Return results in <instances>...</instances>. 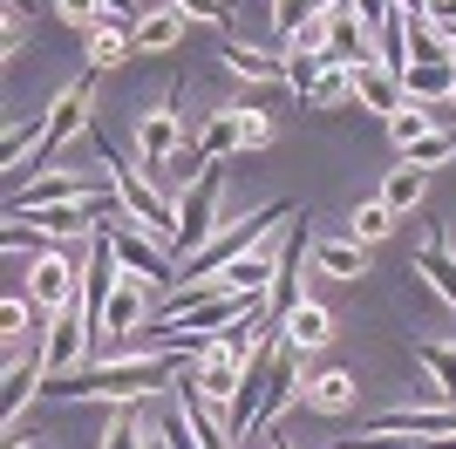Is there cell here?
Here are the masks:
<instances>
[{
	"label": "cell",
	"instance_id": "6da1fadb",
	"mask_svg": "<svg viewBox=\"0 0 456 449\" xmlns=\"http://www.w3.org/2000/svg\"><path fill=\"white\" fill-rule=\"evenodd\" d=\"M198 355H136V361H82L69 374H48L41 395L48 402H151L157 388H171L177 368Z\"/></svg>",
	"mask_w": 456,
	"mask_h": 449
},
{
	"label": "cell",
	"instance_id": "7a4b0ae2",
	"mask_svg": "<svg viewBox=\"0 0 456 449\" xmlns=\"http://www.w3.org/2000/svg\"><path fill=\"white\" fill-rule=\"evenodd\" d=\"M286 218H293V205H286V198H273V205L246 211V218H232L225 232H218V239H211L205 252L191 259V273H184V280H211V273H225L232 259H246L252 245H266V239H273V232H280Z\"/></svg>",
	"mask_w": 456,
	"mask_h": 449
},
{
	"label": "cell",
	"instance_id": "3957f363",
	"mask_svg": "<svg viewBox=\"0 0 456 449\" xmlns=\"http://www.w3.org/2000/svg\"><path fill=\"white\" fill-rule=\"evenodd\" d=\"M82 198H123V191H116L110 170H41L28 191H14V198H7V218L41 211V205H82Z\"/></svg>",
	"mask_w": 456,
	"mask_h": 449
},
{
	"label": "cell",
	"instance_id": "277c9868",
	"mask_svg": "<svg viewBox=\"0 0 456 449\" xmlns=\"http://www.w3.org/2000/svg\"><path fill=\"white\" fill-rule=\"evenodd\" d=\"M211 239H218V170H205V177L177 198V232H171V245H164V252L191 265Z\"/></svg>",
	"mask_w": 456,
	"mask_h": 449
},
{
	"label": "cell",
	"instance_id": "5b68a950",
	"mask_svg": "<svg viewBox=\"0 0 456 449\" xmlns=\"http://www.w3.org/2000/svg\"><path fill=\"white\" fill-rule=\"evenodd\" d=\"M102 239H110L116 265H123L130 280H143V286H164V280H171V265H177V259H171V252H164V245H157L151 232L130 218V211H116V218L102 224Z\"/></svg>",
	"mask_w": 456,
	"mask_h": 449
},
{
	"label": "cell",
	"instance_id": "8992f818",
	"mask_svg": "<svg viewBox=\"0 0 456 449\" xmlns=\"http://www.w3.org/2000/svg\"><path fill=\"white\" fill-rule=\"evenodd\" d=\"M177 102H184V82H177L171 95H164V110L136 116V150H143V164L164 170L184 143H198V130H184V116H177Z\"/></svg>",
	"mask_w": 456,
	"mask_h": 449
},
{
	"label": "cell",
	"instance_id": "52a82bcc",
	"mask_svg": "<svg viewBox=\"0 0 456 449\" xmlns=\"http://www.w3.org/2000/svg\"><path fill=\"white\" fill-rule=\"evenodd\" d=\"M246 340H205V355L191 361V368H198V388L211 395V402H218V409H232V395H239V381H246Z\"/></svg>",
	"mask_w": 456,
	"mask_h": 449
},
{
	"label": "cell",
	"instance_id": "ba28073f",
	"mask_svg": "<svg viewBox=\"0 0 456 449\" xmlns=\"http://www.w3.org/2000/svg\"><path fill=\"white\" fill-rule=\"evenodd\" d=\"M89 340H95V327H89V306H82V299H69V306H61V314L48 320V334H41V355H48V374H69V368H82Z\"/></svg>",
	"mask_w": 456,
	"mask_h": 449
},
{
	"label": "cell",
	"instance_id": "9c48e42d",
	"mask_svg": "<svg viewBox=\"0 0 456 449\" xmlns=\"http://www.w3.org/2000/svg\"><path fill=\"white\" fill-rule=\"evenodd\" d=\"M314 252V232H306V211H293V224H286V252H280V273H273V320H286L293 306H300V259Z\"/></svg>",
	"mask_w": 456,
	"mask_h": 449
},
{
	"label": "cell",
	"instance_id": "30bf717a",
	"mask_svg": "<svg viewBox=\"0 0 456 449\" xmlns=\"http://www.w3.org/2000/svg\"><path fill=\"white\" fill-rule=\"evenodd\" d=\"M354 102H362L368 116H395L402 102H409V89H402V75L388 69V61H362V69H354Z\"/></svg>",
	"mask_w": 456,
	"mask_h": 449
},
{
	"label": "cell",
	"instance_id": "8fae6325",
	"mask_svg": "<svg viewBox=\"0 0 456 449\" xmlns=\"http://www.w3.org/2000/svg\"><path fill=\"white\" fill-rule=\"evenodd\" d=\"M143 314H151V286L123 273V286L110 293V314H102V334H116V340L136 334V327H143Z\"/></svg>",
	"mask_w": 456,
	"mask_h": 449
},
{
	"label": "cell",
	"instance_id": "7c38bea8",
	"mask_svg": "<svg viewBox=\"0 0 456 449\" xmlns=\"http://www.w3.org/2000/svg\"><path fill=\"white\" fill-rule=\"evenodd\" d=\"M300 402H306V409H321V415H347L354 402H362V388H354V374H347V368H327V374H314V381L300 388Z\"/></svg>",
	"mask_w": 456,
	"mask_h": 449
},
{
	"label": "cell",
	"instance_id": "4fadbf2b",
	"mask_svg": "<svg viewBox=\"0 0 456 449\" xmlns=\"http://www.w3.org/2000/svg\"><path fill=\"white\" fill-rule=\"evenodd\" d=\"M198 150H205V164H225L246 150V110H218L211 123H198Z\"/></svg>",
	"mask_w": 456,
	"mask_h": 449
},
{
	"label": "cell",
	"instance_id": "5bb4252c",
	"mask_svg": "<svg viewBox=\"0 0 456 449\" xmlns=\"http://www.w3.org/2000/svg\"><path fill=\"white\" fill-rule=\"evenodd\" d=\"M184 28H191V14L177 7V0H171V7H157L151 20H136V55H171L177 41H184Z\"/></svg>",
	"mask_w": 456,
	"mask_h": 449
},
{
	"label": "cell",
	"instance_id": "9a60e30c",
	"mask_svg": "<svg viewBox=\"0 0 456 449\" xmlns=\"http://www.w3.org/2000/svg\"><path fill=\"white\" fill-rule=\"evenodd\" d=\"M314 265L334 273V280H362V273H368V245L354 239V232H341V239H314Z\"/></svg>",
	"mask_w": 456,
	"mask_h": 449
},
{
	"label": "cell",
	"instance_id": "2e32d148",
	"mask_svg": "<svg viewBox=\"0 0 456 449\" xmlns=\"http://www.w3.org/2000/svg\"><path fill=\"white\" fill-rule=\"evenodd\" d=\"M402 89H409V102H450L456 95V61H409V69H402Z\"/></svg>",
	"mask_w": 456,
	"mask_h": 449
},
{
	"label": "cell",
	"instance_id": "e0dca14e",
	"mask_svg": "<svg viewBox=\"0 0 456 449\" xmlns=\"http://www.w3.org/2000/svg\"><path fill=\"white\" fill-rule=\"evenodd\" d=\"M280 334L293 340L300 355H314V347H321V340L334 334V320H327V306H321V299H300V306H293V314L280 320Z\"/></svg>",
	"mask_w": 456,
	"mask_h": 449
},
{
	"label": "cell",
	"instance_id": "ac0fdd59",
	"mask_svg": "<svg viewBox=\"0 0 456 449\" xmlns=\"http://www.w3.org/2000/svg\"><path fill=\"white\" fill-rule=\"evenodd\" d=\"M123 55H136V28L110 14V20H102V28L89 35V69H116Z\"/></svg>",
	"mask_w": 456,
	"mask_h": 449
},
{
	"label": "cell",
	"instance_id": "d6986e66",
	"mask_svg": "<svg viewBox=\"0 0 456 449\" xmlns=\"http://www.w3.org/2000/svg\"><path fill=\"white\" fill-rule=\"evenodd\" d=\"M416 265H422V280H436V293L456 306V252H450V239H443V232H429V239H422Z\"/></svg>",
	"mask_w": 456,
	"mask_h": 449
},
{
	"label": "cell",
	"instance_id": "ffe728a7",
	"mask_svg": "<svg viewBox=\"0 0 456 449\" xmlns=\"http://www.w3.org/2000/svg\"><path fill=\"white\" fill-rule=\"evenodd\" d=\"M102 449H151V429H143V402H116V409H110Z\"/></svg>",
	"mask_w": 456,
	"mask_h": 449
},
{
	"label": "cell",
	"instance_id": "44dd1931",
	"mask_svg": "<svg viewBox=\"0 0 456 449\" xmlns=\"http://www.w3.org/2000/svg\"><path fill=\"white\" fill-rule=\"evenodd\" d=\"M225 75H239V82H286V61L259 55L246 41H225Z\"/></svg>",
	"mask_w": 456,
	"mask_h": 449
},
{
	"label": "cell",
	"instance_id": "7402d4cb",
	"mask_svg": "<svg viewBox=\"0 0 456 449\" xmlns=\"http://www.w3.org/2000/svg\"><path fill=\"white\" fill-rule=\"evenodd\" d=\"M422 191H429V170H416L409 157H402V170H388V184H381V205L402 218L409 205H422Z\"/></svg>",
	"mask_w": 456,
	"mask_h": 449
},
{
	"label": "cell",
	"instance_id": "603a6c76",
	"mask_svg": "<svg viewBox=\"0 0 456 449\" xmlns=\"http://www.w3.org/2000/svg\"><path fill=\"white\" fill-rule=\"evenodd\" d=\"M306 110H354V69H327L306 89Z\"/></svg>",
	"mask_w": 456,
	"mask_h": 449
},
{
	"label": "cell",
	"instance_id": "cb8c5ba5",
	"mask_svg": "<svg viewBox=\"0 0 456 449\" xmlns=\"http://www.w3.org/2000/svg\"><path fill=\"white\" fill-rule=\"evenodd\" d=\"M416 361L429 368V381L456 402V340H416Z\"/></svg>",
	"mask_w": 456,
	"mask_h": 449
},
{
	"label": "cell",
	"instance_id": "d4e9b609",
	"mask_svg": "<svg viewBox=\"0 0 456 449\" xmlns=\"http://www.w3.org/2000/svg\"><path fill=\"white\" fill-rule=\"evenodd\" d=\"M429 130H436V110H429V102H402V110L388 116V136H395L402 150H409V143H422Z\"/></svg>",
	"mask_w": 456,
	"mask_h": 449
},
{
	"label": "cell",
	"instance_id": "484cf974",
	"mask_svg": "<svg viewBox=\"0 0 456 449\" xmlns=\"http://www.w3.org/2000/svg\"><path fill=\"white\" fill-rule=\"evenodd\" d=\"M402 157H409L416 170H436V164H450V157H456V130H429L422 143H409V150H402Z\"/></svg>",
	"mask_w": 456,
	"mask_h": 449
},
{
	"label": "cell",
	"instance_id": "4316f807",
	"mask_svg": "<svg viewBox=\"0 0 456 449\" xmlns=\"http://www.w3.org/2000/svg\"><path fill=\"white\" fill-rule=\"evenodd\" d=\"M41 136H48V116H28V123H14V130H7V170H20V157H28V150H41Z\"/></svg>",
	"mask_w": 456,
	"mask_h": 449
},
{
	"label": "cell",
	"instance_id": "83f0119b",
	"mask_svg": "<svg viewBox=\"0 0 456 449\" xmlns=\"http://www.w3.org/2000/svg\"><path fill=\"white\" fill-rule=\"evenodd\" d=\"M347 232H354L362 245H375V239H388V232H395V211H388V205L375 198V205H362V211H354V224H347Z\"/></svg>",
	"mask_w": 456,
	"mask_h": 449
},
{
	"label": "cell",
	"instance_id": "f1b7e54d",
	"mask_svg": "<svg viewBox=\"0 0 456 449\" xmlns=\"http://www.w3.org/2000/svg\"><path fill=\"white\" fill-rule=\"evenodd\" d=\"M55 14L69 20V28H76V35H95V28H102V0H55Z\"/></svg>",
	"mask_w": 456,
	"mask_h": 449
},
{
	"label": "cell",
	"instance_id": "f546056e",
	"mask_svg": "<svg viewBox=\"0 0 456 449\" xmlns=\"http://www.w3.org/2000/svg\"><path fill=\"white\" fill-rule=\"evenodd\" d=\"M177 7H184L191 20H211V28L232 41V0H177Z\"/></svg>",
	"mask_w": 456,
	"mask_h": 449
},
{
	"label": "cell",
	"instance_id": "4dcf8cb0",
	"mask_svg": "<svg viewBox=\"0 0 456 449\" xmlns=\"http://www.w3.org/2000/svg\"><path fill=\"white\" fill-rule=\"evenodd\" d=\"M157 429H164V443H171V449H205V443H198V429L184 422V409H177V415H164Z\"/></svg>",
	"mask_w": 456,
	"mask_h": 449
},
{
	"label": "cell",
	"instance_id": "1f68e13d",
	"mask_svg": "<svg viewBox=\"0 0 456 449\" xmlns=\"http://www.w3.org/2000/svg\"><path fill=\"white\" fill-rule=\"evenodd\" d=\"M422 20H429L436 35H450V28H456V0H429V7H422Z\"/></svg>",
	"mask_w": 456,
	"mask_h": 449
},
{
	"label": "cell",
	"instance_id": "d6a6232c",
	"mask_svg": "<svg viewBox=\"0 0 456 449\" xmlns=\"http://www.w3.org/2000/svg\"><path fill=\"white\" fill-rule=\"evenodd\" d=\"M347 7H354V14H362L368 28H381V20L395 14V0H347Z\"/></svg>",
	"mask_w": 456,
	"mask_h": 449
},
{
	"label": "cell",
	"instance_id": "836d02e7",
	"mask_svg": "<svg viewBox=\"0 0 456 449\" xmlns=\"http://www.w3.org/2000/svg\"><path fill=\"white\" fill-rule=\"evenodd\" d=\"M422 7H429V0H395V14H409V20H422Z\"/></svg>",
	"mask_w": 456,
	"mask_h": 449
},
{
	"label": "cell",
	"instance_id": "e575fe53",
	"mask_svg": "<svg viewBox=\"0 0 456 449\" xmlns=\"http://www.w3.org/2000/svg\"><path fill=\"white\" fill-rule=\"evenodd\" d=\"M354 449H388V443H381V436H368V443H354Z\"/></svg>",
	"mask_w": 456,
	"mask_h": 449
},
{
	"label": "cell",
	"instance_id": "d590c367",
	"mask_svg": "<svg viewBox=\"0 0 456 449\" xmlns=\"http://www.w3.org/2000/svg\"><path fill=\"white\" fill-rule=\"evenodd\" d=\"M151 449H171V443H164V429H151Z\"/></svg>",
	"mask_w": 456,
	"mask_h": 449
},
{
	"label": "cell",
	"instance_id": "8d00e7d4",
	"mask_svg": "<svg viewBox=\"0 0 456 449\" xmlns=\"http://www.w3.org/2000/svg\"><path fill=\"white\" fill-rule=\"evenodd\" d=\"M443 41H450V55H456V28H450V35H443Z\"/></svg>",
	"mask_w": 456,
	"mask_h": 449
}]
</instances>
